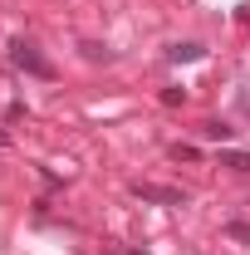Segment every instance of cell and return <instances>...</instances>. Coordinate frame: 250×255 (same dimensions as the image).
<instances>
[{"instance_id":"6da1fadb","label":"cell","mask_w":250,"mask_h":255,"mask_svg":"<svg viewBox=\"0 0 250 255\" xmlns=\"http://www.w3.org/2000/svg\"><path fill=\"white\" fill-rule=\"evenodd\" d=\"M10 59H15V69H25V74H34V79H54V64L39 59V49L25 44V39H10Z\"/></svg>"},{"instance_id":"7a4b0ae2","label":"cell","mask_w":250,"mask_h":255,"mask_svg":"<svg viewBox=\"0 0 250 255\" xmlns=\"http://www.w3.org/2000/svg\"><path fill=\"white\" fill-rule=\"evenodd\" d=\"M132 196L157 201V206H187V191H177V187H152V182H132Z\"/></svg>"},{"instance_id":"3957f363","label":"cell","mask_w":250,"mask_h":255,"mask_svg":"<svg viewBox=\"0 0 250 255\" xmlns=\"http://www.w3.org/2000/svg\"><path fill=\"white\" fill-rule=\"evenodd\" d=\"M167 54H172V59H177V64H191V59H201L206 49H201V44H172Z\"/></svg>"},{"instance_id":"277c9868","label":"cell","mask_w":250,"mask_h":255,"mask_svg":"<svg viewBox=\"0 0 250 255\" xmlns=\"http://www.w3.org/2000/svg\"><path fill=\"white\" fill-rule=\"evenodd\" d=\"M201 132H206L211 142H226V137H231L236 128H231V123H221V118H216V123H206V128H201Z\"/></svg>"},{"instance_id":"5b68a950","label":"cell","mask_w":250,"mask_h":255,"mask_svg":"<svg viewBox=\"0 0 250 255\" xmlns=\"http://www.w3.org/2000/svg\"><path fill=\"white\" fill-rule=\"evenodd\" d=\"M221 167H236V172H250V152H221Z\"/></svg>"},{"instance_id":"8992f818","label":"cell","mask_w":250,"mask_h":255,"mask_svg":"<svg viewBox=\"0 0 250 255\" xmlns=\"http://www.w3.org/2000/svg\"><path fill=\"white\" fill-rule=\"evenodd\" d=\"M182 98H187V94H182V89H162V103H167V108H177Z\"/></svg>"},{"instance_id":"52a82bcc","label":"cell","mask_w":250,"mask_h":255,"mask_svg":"<svg viewBox=\"0 0 250 255\" xmlns=\"http://www.w3.org/2000/svg\"><path fill=\"white\" fill-rule=\"evenodd\" d=\"M172 157H182V162H196V147H187V142H177V147H172Z\"/></svg>"},{"instance_id":"ba28073f","label":"cell","mask_w":250,"mask_h":255,"mask_svg":"<svg viewBox=\"0 0 250 255\" xmlns=\"http://www.w3.org/2000/svg\"><path fill=\"white\" fill-rule=\"evenodd\" d=\"M132 255H147V251H132Z\"/></svg>"}]
</instances>
